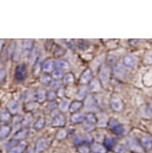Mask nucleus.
<instances>
[{
  "mask_svg": "<svg viewBox=\"0 0 152 153\" xmlns=\"http://www.w3.org/2000/svg\"><path fill=\"white\" fill-rule=\"evenodd\" d=\"M39 54V48L38 46L35 44L32 49V51L31 52L30 58V65H32L36 61Z\"/></svg>",
  "mask_w": 152,
  "mask_h": 153,
  "instance_id": "obj_18",
  "label": "nucleus"
},
{
  "mask_svg": "<svg viewBox=\"0 0 152 153\" xmlns=\"http://www.w3.org/2000/svg\"><path fill=\"white\" fill-rule=\"evenodd\" d=\"M140 143L144 149L150 150L152 148V140L147 136H142L141 137Z\"/></svg>",
  "mask_w": 152,
  "mask_h": 153,
  "instance_id": "obj_14",
  "label": "nucleus"
},
{
  "mask_svg": "<svg viewBox=\"0 0 152 153\" xmlns=\"http://www.w3.org/2000/svg\"><path fill=\"white\" fill-rule=\"evenodd\" d=\"M91 149L92 153H107L108 150L104 145L100 143H93L91 145Z\"/></svg>",
  "mask_w": 152,
  "mask_h": 153,
  "instance_id": "obj_11",
  "label": "nucleus"
},
{
  "mask_svg": "<svg viewBox=\"0 0 152 153\" xmlns=\"http://www.w3.org/2000/svg\"><path fill=\"white\" fill-rule=\"evenodd\" d=\"M128 145L129 149L135 153H142L144 151L141 143L135 137L130 138L128 140Z\"/></svg>",
  "mask_w": 152,
  "mask_h": 153,
  "instance_id": "obj_4",
  "label": "nucleus"
},
{
  "mask_svg": "<svg viewBox=\"0 0 152 153\" xmlns=\"http://www.w3.org/2000/svg\"><path fill=\"white\" fill-rule=\"evenodd\" d=\"M15 46H16V45L15 46V44L13 42H12L10 44V45L9 46V48L7 49V53L8 57H10L11 55L13 54L15 49Z\"/></svg>",
  "mask_w": 152,
  "mask_h": 153,
  "instance_id": "obj_42",
  "label": "nucleus"
},
{
  "mask_svg": "<svg viewBox=\"0 0 152 153\" xmlns=\"http://www.w3.org/2000/svg\"><path fill=\"white\" fill-rule=\"evenodd\" d=\"M64 83L66 84H70L73 83L74 81V76L71 73H68L66 74H65L63 77V79Z\"/></svg>",
  "mask_w": 152,
  "mask_h": 153,
  "instance_id": "obj_36",
  "label": "nucleus"
},
{
  "mask_svg": "<svg viewBox=\"0 0 152 153\" xmlns=\"http://www.w3.org/2000/svg\"><path fill=\"white\" fill-rule=\"evenodd\" d=\"M7 108H8L9 111L11 114H16L19 110V106L16 102L12 100L9 102L7 105Z\"/></svg>",
  "mask_w": 152,
  "mask_h": 153,
  "instance_id": "obj_23",
  "label": "nucleus"
},
{
  "mask_svg": "<svg viewBox=\"0 0 152 153\" xmlns=\"http://www.w3.org/2000/svg\"><path fill=\"white\" fill-rule=\"evenodd\" d=\"M116 61H117V59H116V56H109L107 58L108 62L110 64H114L116 62Z\"/></svg>",
  "mask_w": 152,
  "mask_h": 153,
  "instance_id": "obj_46",
  "label": "nucleus"
},
{
  "mask_svg": "<svg viewBox=\"0 0 152 153\" xmlns=\"http://www.w3.org/2000/svg\"><path fill=\"white\" fill-rule=\"evenodd\" d=\"M85 108L86 109H88L90 111L98 110V105L94 96H88L86 97L85 101Z\"/></svg>",
  "mask_w": 152,
  "mask_h": 153,
  "instance_id": "obj_7",
  "label": "nucleus"
},
{
  "mask_svg": "<svg viewBox=\"0 0 152 153\" xmlns=\"http://www.w3.org/2000/svg\"><path fill=\"white\" fill-rule=\"evenodd\" d=\"M83 128L87 132H92L95 129V126L94 124L86 123L83 125Z\"/></svg>",
  "mask_w": 152,
  "mask_h": 153,
  "instance_id": "obj_40",
  "label": "nucleus"
},
{
  "mask_svg": "<svg viewBox=\"0 0 152 153\" xmlns=\"http://www.w3.org/2000/svg\"><path fill=\"white\" fill-rule=\"evenodd\" d=\"M57 65H58V67L59 68L62 69V70L68 69L70 67L69 64L68 63V62H67L66 61L63 60V59H61V60L58 61V62L57 63Z\"/></svg>",
  "mask_w": 152,
  "mask_h": 153,
  "instance_id": "obj_34",
  "label": "nucleus"
},
{
  "mask_svg": "<svg viewBox=\"0 0 152 153\" xmlns=\"http://www.w3.org/2000/svg\"><path fill=\"white\" fill-rule=\"evenodd\" d=\"M28 148L27 142L22 141L8 150L7 153H24Z\"/></svg>",
  "mask_w": 152,
  "mask_h": 153,
  "instance_id": "obj_6",
  "label": "nucleus"
},
{
  "mask_svg": "<svg viewBox=\"0 0 152 153\" xmlns=\"http://www.w3.org/2000/svg\"><path fill=\"white\" fill-rule=\"evenodd\" d=\"M40 81L43 84L48 85L51 81V78L49 75H43L41 78Z\"/></svg>",
  "mask_w": 152,
  "mask_h": 153,
  "instance_id": "obj_41",
  "label": "nucleus"
},
{
  "mask_svg": "<svg viewBox=\"0 0 152 153\" xmlns=\"http://www.w3.org/2000/svg\"><path fill=\"white\" fill-rule=\"evenodd\" d=\"M77 151L79 153H91V146L83 143L77 147Z\"/></svg>",
  "mask_w": 152,
  "mask_h": 153,
  "instance_id": "obj_29",
  "label": "nucleus"
},
{
  "mask_svg": "<svg viewBox=\"0 0 152 153\" xmlns=\"http://www.w3.org/2000/svg\"><path fill=\"white\" fill-rule=\"evenodd\" d=\"M22 47H23V45H22V41L21 40H18L16 43L15 51L13 54V61H18L20 59V57H21V53L22 52V49H23Z\"/></svg>",
  "mask_w": 152,
  "mask_h": 153,
  "instance_id": "obj_12",
  "label": "nucleus"
},
{
  "mask_svg": "<svg viewBox=\"0 0 152 153\" xmlns=\"http://www.w3.org/2000/svg\"><path fill=\"white\" fill-rule=\"evenodd\" d=\"M28 134V130L27 128H23L18 130L13 136V140L16 142H20L24 141Z\"/></svg>",
  "mask_w": 152,
  "mask_h": 153,
  "instance_id": "obj_9",
  "label": "nucleus"
},
{
  "mask_svg": "<svg viewBox=\"0 0 152 153\" xmlns=\"http://www.w3.org/2000/svg\"><path fill=\"white\" fill-rule=\"evenodd\" d=\"M109 126L111 131L116 135L122 136L125 133V129L120 123L116 119L112 118L109 121Z\"/></svg>",
  "mask_w": 152,
  "mask_h": 153,
  "instance_id": "obj_2",
  "label": "nucleus"
},
{
  "mask_svg": "<svg viewBox=\"0 0 152 153\" xmlns=\"http://www.w3.org/2000/svg\"><path fill=\"white\" fill-rule=\"evenodd\" d=\"M32 121V116L31 115H26L22 120V125L24 127V128H27V127H28V126H30V124H31Z\"/></svg>",
  "mask_w": 152,
  "mask_h": 153,
  "instance_id": "obj_38",
  "label": "nucleus"
},
{
  "mask_svg": "<svg viewBox=\"0 0 152 153\" xmlns=\"http://www.w3.org/2000/svg\"><path fill=\"white\" fill-rule=\"evenodd\" d=\"M82 106V103L80 101H75L71 103L69 106V111L71 113L75 114L76 112L78 111Z\"/></svg>",
  "mask_w": 152,
  "mask_h": 153,
  "instance_id": "obj_24",
  "label": "nucleus"
},
{
  "mask_svg": "<svg viewBox=\"0 0 152 153\" xmlns=\"http://www.w3.org/2000/svg\"><path fill=\"white\" fill-rule=\"evenodd\" d=\"M4 40H0V52H1L2 49H3V47L4 45Z\"/></svg>",
  "mask_w": 152,
  "mask_h": 153,
  "instance_id": "obj_53",
  "label": "nucleus"
},
{
  "mask_svg": "<svg viewBox=\"0 0 152 153\" xmlns=\"http://www.w3.org/2000/svg\"><path fill=\"white\" fill-rule=\"evenodd\" d=\"M47 97L50 100H53L56 97V94L53 91H50L48 93Z\"/></svg>",
  "mask_w": 152,
  "mask_h": 153,
  "instance_id": "obj_45",
  "label": "nucleus"
},
{
  "mask_svg": "<svg viewBox=\"0 0 152 153\" xmlns=\"http://www.w3.org/2000/svg\"><path fill=\"white\" fill-rule=\"evenodd\" d=\"M104 146L105 147L108 149H112L113 148H114L115 146V142L114 140L111 137H107L106 138L104 139Z\"/></svg>",
  "mask_w": 152,
  "mask_h": 153,
  "instance_id": "obj_25",
  "label": "nucleus"
},
{
  "mask_svg": "<svg viewBox=\"0 0 152 153\" xmlns=\"http://www.w3.org/2000/svg\"><path fill=\"white\" fill-rule=\"evenodd\" d=\"M53 76L55 79H60L63 76V72L60 70H56L53 72Z\"/></svg>",
  "mask_w": 152,
  "mask_h": 153,
  "instance_id": "obj_44",
  "label": "nucleus"
},
{
  "mask_svg": "<svg viewBox=\"0 0 152 153\" xmlns=\"http://www.w3.org/2000/svg\"><path fill=\"white\" fill-rule=\"evenodd\" d=\"M87 94H88V88L85 86L82 87L80 89V90L77 94V98L79 100H82L87 96Z\"/></svg>",
  "mask_w": 152,
  "mask_h": 153,
  "instance_id": "obj_31",
  "label": "nucleus"
},
{
  "mask_svg": "<svg viewBox=\"0 0 152 153\" xmlns=\"http://www.w3.org/2000/svg\"><path fill=\"white\" fill-rule=\"evenodd\" d=\"M56 103L55 102H52L49 105V108L51 109H54L55 108H56Z\"/></svg>",
  "mask_w": 152,
  "mask_h": 153,
  "instance_id": "obj_52",
  "label": "nucleus"
},
{
  "mask_svg": "<svg viewBox=\"0 0 152 153\" xmlns=\"http://www.w3.org/2000/svg\"><path fill=\"white\" fill-rule=\"evenodd\" d=\"M103 60H104V57L103 56H100L97 57L96 59H95L91 63L92 69L93 70H96L100 67L101 63L103 62Z\"/></svg>",
  "mask_w": 152,
  "mask_h": 153,
  "instance_id": "obj_26",
  "label": "nucleus"
},
{
  "mask_svg": "<svg viewBox=\"0 0 152 153\" xmlns=\"http://www.w3.org/2000/svg\"><path fill=\"white\" fill-rule=\"evenodd\" d=\"M41 153H46V152H41Z\"/></svg>",
  "mask_w": 152,
  "mask_h": 153,
  "instance_id": "obj_55",
  "label": "nucleus"
},
{
  "mask_svg": "<svg viewBox=\"0 0 152 153\" xmlns=\"http://www.w3.org/2000/svg\"><path fill=\"white\" fill-rule=\"evenodd\" d=\"M110 73L111 69L108 65H104L101 66L100 71V78L103 84H107L109 82L110 78Z\"/></svg>",
  "mask_w": 152,
  "mask_h": 153,
  "instance_id": "obj_3",
  "label": "nucleus"
},
{
  "mask_svg": "<svg viewBox=\"0 0 152 153\" xmlns=\"http://www.w3.org/2000/svg\"><path fill=\"white\" fill-rule=\"evenodd\" d=\"M45 123V120L43 118H39L34 124V130L36 131H40L42 130L44 127Z\"/></svg>",
  "mask_w": 152,
  "mask_h": 153,
  "instance_id": "obj_28",
  "label": "nucleus"
},
{
  "mask_svg": "<svg viewBox=\"0 0 152 153\" xmlns=\"http://www.w3.org/2000/svg\"><path fill=\"white\" fill-rule=\"evenodd\" d=\"M66 123V120L65 117L59 114L56 117H55L52 123V126L54 127H63L65 126Z\"/></svg>",
  "mask_w": 152,
  "mask_h": 153,
  "instance_id": "obj_13",
  "label": "nucleus"
},
{
  "mask_svg": "<svg viewBox=\"0 0 152 153\" xmlns=\"http://www.w3.org/2000/svg\"><path fill=\"white\" fill-rule=\"evenodd\" d=\"M92 71L91 70L88 68L86 69L82 74L80 77V82L82 84H86L89 82L92 78Z\"/></svg>",
  "mask_w": 152,
  "mask_h": 153,
  "instance_id": "obj_17",
  "label": "nucleus"
},
{
  "mask_svg": "<svg viewBox=\"0 0 152 153\" xmlns=\"http://www.w3.org/2000/svg\"><path fill=\"white\" fill-rule=\"evenodd\" d=\"M85 119L87 123L92 124H96L98 123V118L97 116L93 113H89L85 117Z\"/></svg>",
  "mask_w": 152,
  "mask_h": 153,
  "instance_id": "obj_30",
  "label": "nucleus"
},
{
  "mask_svg": "<svg viewBox=\"0 0 152 153\" xmlns=\"http://www.w3.org/2000/svg\"><path fill=\"white\" fill-rule=\"evenodd\" d=\"M137 62L136 57L132 55H128L123 58V64L125 66L129 68L134 67L136 65Z\"/></svg>",
  "mask_w": 152,
  "mask_h": 153,
  "instance_id": "obj_10",
  "label": "nucleus"
},
{
  "mask_svg": "<svg viewBox=\"0 0 152 153\" xmlns=\"http://www.w3.org/2000/svg\"><path fill=\"white\" fill-rule=\"evenodd\" d=\"M148 58H149V59L150 60V61L152 62V52L150 53V55L148 56Z\"/></svg>",
  "mask_w": 152,
  "mask_h": 153,
  "instance_id": "obj_54",
  "label": "nucleus"
},
{
  "mask_svg": "<svg viewBox=\"0 0 152 153\" xmlns=\"http://www.w3.org/2000/svg\"><path fill=\"white\" fill-rule=\"evenodd\" d=\"M12 128L8 125H4L0 127V140L6 139L11 133Z\"/></svg>",
  "mask_w": 152,
  "mask_h": 153,
  "instance_id": "obj_15",
  "label": "nucleus"
},
{
  "mask_svg": "<svg viewBox=\"0 0 152 153\" xmlns=\"http://www.w3.org/2000/svg\"><path fill=\"white\" fill-rule=\"evenodd\" d=\"M101 87L99 81L97 79H94L90 82L89 89L92 92H98L100 91Z\"/></svg>",
  "mask_w": 152,
  "mask_h": 153,
  "instance_id": "obj_21",
  "label": "nucleus"
},
{
  "mask_svg": "<svg viewBox=\"0 0 152 153\" xmlns=\"http://www.w3.org/2000/svg\"><path fill=\"white\" fill-rule=\"evenodd\" d=\"M11 119V113L8 109H3L0 115V121L1 123H7Z\"/></svg>",
  "mask_w": 152,
  "mask_h": 153,
  "instance_id": "obj_22",
  "label": "nucleus"
},
{
  "mask_svg": "<svg viewBox=\"0 0 152 153\" xmlns=\"http://www.w3.org/2000/svg\"><path fill=\"white\" fill-rule=\"evenodd\" d=\"M37 99L39 102H43L46 100V91L44 89H40L37 93Z\"/></svg>",
  "mask_w": 152,
  "mask_h": 153,
  "instance_id": "obj_37",
  "label": "nucleus"
},
{
  "mask_svg": "<svg viewBox=\"0 0 152 153\" xmlns=\"http://www.w3.org/2000/svg\"><path fill=\"white\" fill-rule=\"evenodd\" d=\"M60 114L59 112L57 111V110H53L52 111V116L55 118V117H56L58 115H59Z\"/></svg>",
  "mask_w": 152,
  "mask_h": 153,
  "instance_id": "obj_51",
  "label": "nucleus"
},
{
  "mask_svg": "<svg viewBox=\"0 0 152 153\" xmlns=\"http://www.w3.org/2000/svg\"><path fill=\"white\" fill-rule=\"evenodd\" d=\"M125 70L124 67L120 64L117 65L114 68V73L118 76H123L125 74Z\"/></svg>",
  "mask_w": 152,
  "mask_h": 153,
  "instance_id": "obj_35",
  "label": "nucleus"
},
{
  "mask_svg": "<svg viewBox=\"0 0 152 153\" xmlns=\"http://www.w3.org/2000/svg\"><path fill=\"white\" fill-rule=\"evenodd\" d=\"M67 135H68L67 131L66 130L62 128V129L59 130L58 131V133L56 134V137L59 140H62L67 137Z\"/></svg>",
  "mask_w": 152,
  "mask_h": 153,
  "instance_id": "obj_32",
  "label": "nucleus"
},
{
  "mask_svg": "<svg viewBox=\"0 0 152 153\" xmlns=\"http://www.w3.org/2000/svg\"><path fill=\"white\" fill-rule=\"evenodd\" d=\"M64 94H65V90H64V88H61L59 90L58 92V95L59 97H63L64 96Z\"/></svg>",
  "mask_w": 152,
  "mask_h": 153,
  "instance_id": "obj_49",
  "label": "nucleus"
},
{
  "mask_svg": "<svg viewBox=\"0 0 152 153\" xmlns=\"http://www.w3.org/2000/svg\"><path fill=\"white\" fill-rule=\"evenodd\" d=\"M32 48V41L31 39H26L23 45V53L25 56H28Z\"/></svg>",
  "mask_w": 152,
  "mask_h": 153,
  "instance_id": "obj_16",
  "label": "nucleus"
},
{
  "mask_svg": "<svg viewBox=\"0 0 152 153\" xmlns=\"http://www.w3.org/2000/svg\"><path fill=\"white\" fill-rule=\"evenodd\" d=\"M85 120V116L83 114L75 113L71 117V121L75 124L82 123Z\"/></svg>",
  "mask_w": 152,
  "mask_h": 153,
  "instance_id": "obj_19",
  "label": "nucleus"
},
{
  "mask_svg": "<svg viewBox=\"0 0 152 153\" xmlns=\"http://www.w3.org/2000/svg\"><path fill=\"white\" fill-rule=\"evenodd\" d=\"M73 142L77 147L84 143V138L80 135H75L73 138Z\"/></svg>",
  "mask_w": 152,
  "mask_h": 153,
  "instance_id": "obj_33",
  "label": "nucleus"
},
{
  "mask_svg": "<svg viewBox=\"0 0 152 153\" xmlns=\"http://www.w3.org/2000/svg\"><path fill=\"white\" fill-rule=\"evenodd\" d=\"M110 106L113 111L116 112H119L123 109L124 103L120 99L114 97L111 99L110 101Z\"/></svg>",
  "mask_w": 152,
  "mask_h": 153,
  "instance_id": "obj_8",
  "label": "nucleus"
},
{
  "mask_svg": "<svg viewBox=\"0 0 152 153\" xmlns=\"http://www.w3.org/2000/svg\"><path fill=\"white\" fill-rule=\"evenodd\" d=\"M59 85H60V82L58 81H54L51 83L50 87L53 89H55L58 88Z\"/></svg>",
  "mask_w": 152,
  "mask_h": 153,
  "instance_id": "obj_47",
  "label": "nucleus"
},
{
  "mask_svg": "<svg viewBox=\"0 0 152 153\" xmlns=\"http://www.w3.org/2000/svg\"><path fill=\"white\" fill-rule=\"evenodd\" d=\"M27 76V68L24 64H20L16 68L15 71V78L17 81H23Z\"/></svg>",
  "mask_w": 152,
  "mask_h": 153,
  "instance_id": "obj_5",
  "label": "nucleus"
},
{
  "mask_svg": "<svg viewBox=\"0 0 152 153\" xmlns=\"http://www.w3.org/2000/svg\"><path fill=\"white\" fill-rule=\"evenodd\" d=\"M51 144V141L46 137H41L37 140L34 148L36 153H41L47 150Z\"/></svg>",
  "mask_w": 152,
  "mask_h": 153,
  "instance_id": "obj_1",
  "label": "nucleus"
},
{
  "mask_svg": "<svg viewBox=\"0 0 152 153\" xmlns=\"http://www.w3.org/2000/svg\"><path fill=\"white\" fill-rule=\"evenodd\" d=\"M26 153H36L34 147H28V148L26 150Z\"/></svg>",
  "mask_w": 152,
  "mask_h": 153,
  "instance_id": "obj_50",
  "label": "nucleus"
},
{
  "mask_svg": "<svg viewBox=\"0 0 152 153\" xmlns=\"http://www.w3.org/2000/svg\"><path fill=\"white\" fill-rule=\"evenodd\" d=\"M126 148L123 145H118L114 148V153H126Z\"/></svg>",
  "mask_w": 152,
  "mask_h": 153,
  "instance_id": "obj_39",
  "label": "nucleus"
},
{
  "mask_svg": "<svg viewBox=\"0 0 152 153\" xmlns=\"http://www.w3.org/2000/svg\"><path fill=\"white\" fill-rule=\"evenodd\" d=\"M84 142L85 144H87L88 145H91L94 143V138L92 136L89 134H87L85 136L84 138Z\"/></svg>",
  "mask_w": 152,
  "mask_h": 153,
  "instance_id": "obj_43",
  "label": "nucleus"
},
{
  "mask_svg": "<svg viewBox=\"0 0 152 153\" xmlns=\"http://www.w3.org/2000/svg\"><path fill=\"white\" fill-rule=\"evenodd\" d=\"M6 74V71L5 69H3L0 70V82H1L3 79L5 78Z\"/></svg>",
  "mask_w": 152,
  "mask_h": 153,
  "instance_id": "obj_48",
  "label": "nucleus"
},
{
  "mask_svg": "<svg viewBox=\"0 0 152 153\" xmlns=\"http://www.w3.org/2000/svg\"><path fill=\"white\" fill-rule=\"evenodd\" d=\"M69 103L70 102L68 99H63L61 102L59 104V109L62 111V112H66L69 108Z\"/></svg>",
  "mask_w": 152,
  "mask_h": 153,
  "instance_id": "obj_27",
  "label": "nucleus"
},
{
  "mask_svg": "<svg viewBox=\"0 0 152 153\" xmlns=\"http://www.w3.org/2000/svg\"><path fill=\"white\" fill-rule=\"evenodd\" d=\"M55 66V61L52 59H49L44 63L43 65V70L45 72L50 73L53 70Z\"/></svg>",
  "mask_w": 152,
  "mask_h": 153,
  "instance_id": "obj_20",
  "label": "nucleus"
}]
</instances>
